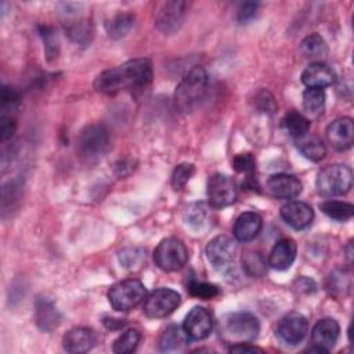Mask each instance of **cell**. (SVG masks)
<instances>
[{"instance_id": "30bf717a", "label": "cell", "mask_w": 354, "mask_h": 354, "mask_svg": "<svg viewBox=\"0 0 354 354\" xmlns=\"http://www.w3.org/2000/svg\"><path fill=\"white\" fill-rule=\"evenodd\" d=\"M235 242L227 235L214 236L206 246V257L216 270H225L234 261Z\"/></svg>"}, {"instance_id": "4fadbf2b", "label": "cell", "mask_w": 354, "mask_h": 354, "mask_svg": "<svg viewBox=\"0 0 354 354\" xmlns=\"http://www.w3.org/2000/svg\"><path fill=\"white\" fill-rule=\"evenodd\" d=\"M183 329L192 340H203L213 330V317L205 307H194L185 317Z\"/></svg>"}, {"instance_id": "ee69618b", "label": "cell", "mask_w": 354, "mask_h": 354, "mask_svg": "<svg viewBox=\"0 0 354 354\" xmlns=\"http://www.w3.org/2000/svg\"><path fill=\"white\" fill-rule=\"evenodd\" d=\"M230 353H263L261 348L252 346L250 343H238V344H232L230 347Z\"/></svg>"}, {"instance_id": "d4e9b609", "label": "cell", "mask_w": 354, "mask_h": 354, "mask_svg": "<svg viewBox=\"0 0 354 354\" xmlns=\"http://www.w3.org/2000/svg\"><path fill=\"white\" fill-rule=\"evenodd\" d=\"M353 274L350 268H336L333 270L326 281V289L330 295L336 297L346 296L351 290Z\"/></svg>"}, {"instance_id": "44dd1931", "label": "cell", "mask_w": 354, "mask_h": 354, "mask_svg": "<svg viewBox=\"0 0 354 354\" xmlns=\"http://www.w3.org/2000/svg\"><path fill=\"white\" fill-rule=\"evenodd\" d=\"M301 82L307 87L325 88L335 83V72L326 64L315 61L303 71Z\"/></svg>"}, {"instance_id": "8992f818", "label": "cell", "mask_w": 354, "mask_h": 354, "mask_svg": "<svg viewBox=\"0 0 354 354\" xmlns=\"http://www.w3.org/2000/svg\"><path fill=\"white\" fill-rule=\"evenodd\" d=\"M147 296V289L140 279L127 278L113 283L108 290V300L116 311H130Z\"/></svg>"}, {"instance_id": "5b68a950", "label": "cell", "mask_w": 354, "mask_h": 354, "mask_svg": "<svg viewBox=\"0 0 354 354\" xmlns=\"http://www.w3.org/2000/svg\"><path fill=\"white\" fill-rule=\"evenodd\" d=\"M353 185V171L347 165L335 163L325 166L317 176V189L326 196L344 195Z\"/></svg>"}, {"instance_id": "ab89813d", "label": "cell", "mask_w": 354, "mask_h": 354, "mask_svg": "<svg viewBox=\"0 0 354 354\" xmlns=\"http://www.w3.org/2000/svg\"><path fill=\"white\" fill-rule=\"evenodd\" d=\"M40 35L44 40V46H46V53L47 57H57L58 54V40H57V35L54 33V30L48 26H41Z\"/></svg>"}, {"instance_id": "7402d4cb", "label": "cell", "mask_w": 354, "mask_h": 354, "mask_svg": "<svg viewBox=\"0 0 354 354\" xmlns=\"http://www.w3.org/2000/svg\"><path fill=\"white\" fill-rule=\"evenodd\" d=\"M35 317H36L37 326L44 332H50L54 328H57L61 319V315L55 307V303L46 296H41L36 300Z\"/></svg>"}, {"instance_id": "836d02e7", "label": "cell", "mask_w": 354, "mask_h": 354, "mask_svg": "<svg viewBox=\"0 0 354 354\" xmlns=\"http://www.w3.org/2000/svg\"><path fill=\"white\" fill-rule=\"evenodd\" d=\"M119 261L127 270H137L145 261V250L141 248H126L119 253Z\"/></svg>"}, {"instance_id": "4316f807", "label": "cell", "mask_w": 354, "mask_h": 354, "mask_svg": "<svg viewBox=\"0 0 354 354\" xmlns=\"http://www.w3.org/2000/svg\"><path fill=\"white\" fill-rule=\"evenodd\" d=\"M319 209L329 217L336 221L350 220L354 214V206L342 201H325L319 205Z\"/></svg>"}, {"instance_id": "d6a6232c", "label": "cell", "mask_w": 354, "mask_h": 354, "mask_svg": "<svg viewBox=\"0 0 354 354\" xmlns=\"http://www.w3.org/2000/svg\"><path fill=\"white\" fill-rule=\"evenodd\" d=\"M325 105V91L324 88L307 87L303 93V106L307 112L318 113Z\"/></svg>"}, {"instance_id": "8fae6325", "label": "cell", "mask_w": 354, "mask_h": 354, "mask_svg": "<svg viewBox=\"0 0 354 354\" xmlns=\"http://www.w3.org/2000/svg\"><path fill=\"white\" fill-rule=\"evenodd\" d=\"M188 4L185 1H167L162 6L156 15V28L165 35H171L180 29L187 14Z\"/></svg>"}, {"instance_id": "52a82bcc", "label": "cell", "mask_w": 354, "mask_h": 354, "mask_svg": "<svg viewBox=\"0 0 354 354\" xmlns=\"http://www.w3.org/2000/svg\"><path fill=\"white\" fill-rule=\"evenodd\" d=\"M188 260V249L185 243L174 236L165 238L153 250L155 264L167 272L177 271L185 266Z\"/></svg>"}, {"instance_id": "bcb514c9", "label": "cell", "mask_w": 354, "mask_h": 354, "mask_svg": "<svg viewBox=\"0 0 354 354\" xmlns=\"http://www.w3.org/2000/svg\"><path fill=\"white\" fill-rule=\"evenodd\" d=\"M104 325L108 329H120L126 325V321L123 319H115V318H104Z\"/></svg>"}, {"instance_id": "d590c367", "label": "cell", "mask_w": 354, "mask_h": 354, "mask_svg": "<svg viewBox=\"0 0 354 354\" xmlns=\"http://www.w3.org/2000/svg\"><path fill=\"white\" fill-rule=\"evenodd\" d=\"M19 183L18 181H8L7 184L3 185V195H1V209H3V216L6 214L7 210H11L14 207V203L19 198Z\"/></svg>"}, {"instance_id": "e575fe53", "label": "cell", "mask_w": 354, "mask_h": 354, "mask_svg": "<svg viewBox=\"0 0 354 354\" xmlns=\"http://www.w3.org/2000/svg\"><path fill=\"white\" fill-rule=\"evenodd\" d=\"M188 292L194 297H199L202 300H209L216 296H218L220 290L216 285L207 283V282H201V281H191L188 283Z\"/></svg>"}, {"instance_id": "603a6c76", "label": "cell", "mask_w": 354, "mask_h": 354, "mask_svg": "<svg viewBox=\"0 0 354 354\" xmlns=\"http://www.w3.org/2000/svg\"><path fill=\"white\" fill-rule=\"evenodd\" d=\"M188 340L189 337L183 326L170 325L159 337V350L162 353H180L187 347Z\"/></svg>"}, {"instance_id": "ba28073f", "label": "cell", "mask_w": 354, "mask_h": 354, "mask_svg": "<svg viewBox=\"0 0 354 354\" xmlns=\"http://www.w3.org/2000/svg\"><path fill=\"white\" fill-rule=\"evenodd\" d=\"M181 301L180 293L169 288H160L145 296L144 313L149 318H163L171 314Z\"/></svg>"}, {"instance_id": "f6af8a7d", "label": "cell", "mask_w": 354, "mask_h": 354, "mask_svg": "<svg viewBox=\"0 0 354 354\" xmlns=\"http://www.w3.org/2000/svg\"><path fill=\"white\" fill-rule=\"evenodd\" d=\"M297 283H299V290L306 292V293H313L317 289L315 282L313 279H308V278H300L297 281Z\"/></svg>"}, {"instance_id": "74e56055", "label": "cell", "mask_w": 354, "mask_h": 354, "mask_svg": "<svg viewBox=\"0 0 354 354\" xmlns=\"http://www.w3.org/2000/svg\"><path fill=\"white\" fill-rule=\"evenodd\" d=\"M232 166H234V169H235L238 173L246 174V176L249 177V176H253V173H254L256 160H254L253 155L249 153V152L238 153V155L234 158V160H232Z\"/></svg>"}, {"instance_id": "7dc6e473", "label": "cell", "mask_w": 354, "mask_h": 354, "mask_svg": "<svg viewBox=\"0 0 354 354\" xmlns=\"http://www.w3.org/2000/svg\"><path fill=\"white\" fill-rule=\"evenodd\" d=\"M351 242H348V245H347V248H346V252H347V259H348V261L351 263V260H353V250H351Z\"/></svg>"}, {"instance_id": "2e32d148", "label": "cell", "mask_w": 354, "mask_h": 354, "mask_svg": "<svg viewBox=\"0 0 354 354\" xmlns=\"http://www.w3.org/2000/svg\"><path fill=\"white\" fill-rule=\"evenodd\" d=\"M326 138L336 151H347L354 141V124L351 118H339L326 127Z\"/></svg>"}, {"instance_id": "3957f363", "label": "cell", "mask_w": 354, "mask_h": 354, "mask_svg": "<svg viewBox=\"0 0 354 354\" xmlns=\"http://www.w3.org/2000/svg\"><path fill=\"white\" fill-rule=\"evenodd\" d=\"M260 330L259 319L246 311L228 313L218 321V333L223 342L228 344L250 343Z\"/></svg>"}, {"instance_id": "1f68e13d", "label": "cell", "mask_w": 354, "mask_h": 354, "mask_svg": "<svg viewBox=\"0 0 354 354\" xmlns=\"http://www.w3.org/2000/svg\"><path fill=\"white\" fill-rule=\"evenodd\" d=\"M141 340V335L137 329H127L113 343V353L129 354L133 353Z\"/></svg>"}, {"instance_id": "83f0119b", "label": "cell", "mask_w": 354, "mask_h": 354, "mask_svg": "<svg viewBox=\"0 0 354 354\" xmlns=\"http://www.w3.org/2000/svg\"><path fill=\"white\" fill-rule=\"evenodd\" d=\"M133 24H134V15H131L129 12H120L108 21V24H106L108 36L115 40L122 39L123 36H126L129 33Z\"/></svg>"}, {"instance_id": "277c9868", "label": "cell", "mask_w": 354, "mask_h": 354, "mask_svg": "<svg viewBox=\"0 0 354 354\" xmlns=\"http://www.w3.org/2000/svg\"><path fill=\"white\" fill-rule=\"evenodd\" d=\"M109 131L104 124H88L77 137V153L88 163L97 162L109 149Z\"/></svg>"}, {"instance_id": "5bb4252c", "label": "cell", "mask_w": 354, "mask_h": 354, "mask_svg": "<svg viewBox=\"0 0 354 354\" xmlns=\"http://www.w3.org/2000/svg\"><path fill=\"white\" fill-rule=\"evenodd\" d=\"M301 181L288 173H277L268 177L266 191L277 199H295L301 192Z\"/></svg>"}, {"instance_id": "d6986e66", "label": "cell", "mask_w": 354, "mask_h": 354, "mask_svg": "<svg viewBox=\"0 0 354 354\" xmlns=\"http://www.w3.org/2000/svg\"><path fill=\"white\" fill-rule=\"evenodd\" d=\"M296 253H297V246L295 241L289 238H283L272 246L268 256V264L278 271L288 270L293 264L296 259Z\"/></svg>"}, {"instance_id": "ac0fdd59", "label": "cell", "mask_w": 354, "mask_h": 354, "mask_svg": "<svg viewBox=\"0 0 354 354\" xmlns=\"http://www.w3.org/2000/svg\"><path fill=\"white\" fill-rule=\"evenodd\" d=\"M97 343V333L90 328H73L62 337L64 350L72 354H82L90 351Z\"/></svg>"}, {"instance_id": "b9f144b4", "label": "cell", "mask_w": 354, "mask_h": 354, "mask_svg": "<svg viewBox=\"0 0 354 354\" xmlns=\"http://www.w3.org/2000/svg\"><path fill=\"white\" fill-rule=\"evenodd\" d=\"M243 266L246 271L252 275H261L264 271V263L257 253H246V256L242 259Z\"/></svg>"}, {"instance_id": "7bdbcfd3", "label": "cell", "mask_w": 354, "mask_h": 354, "mask_svg": "<svg viewBox=\"0 0 354 354\" xmlns=\"http://www.w3.org/2000/svg\"><path fill=\"white\" fill-rule=\"evenodd\" d=\"M257 7H259L257 3H245V4H242L239 11H238V21L241 24H245V22L250 21L256 15Z\"/></svg>"}, {"instance_id": "6da1fadb", "label": "cell", "mask_w": 354, "mask_h": 354, "mask_svg": "<svg viewBox=\"0 0 354 354\" xmlns=\"http://www.w3.org/2000/svg\"><path fill=\"white\" fill-rule=\"evenodd\" d=\"M151 82V61L148 58H136L100 73L94 80V88L106 95H113L122 90L141 94L148 90Z\"/></svg>"}, {"instance_id": "ffe728a7", "label": "cell", "mask_w": 354, "mask_h": 354, "mask_svg": "<svg viewBox=\"0 0 354 354\" xmlns=\"http://www.w3.org/2000/svg\"><path fill=\"white\" fill-rule=\"evenodd\" d=\"M263 220L256 212H245L239 214L234 224V236L239 242L253 241L261 231Z\"/></svg>"}, {"instance_id": "7c38bea8", "label": "cell", "mask_w": 354, "mask_h": 354, "mask_svg": "<svg viewBox=\"0 0 354 354\" xmlns=\"http://www.w3.org/2000/svg\"><path fill=\"white\" fill-rule=\"evenodd\" d=\"M308 332V321L300 313H289L285 315L277 326V335L279 339L290 346L300 343Z\"/></svg>"}, {"instance_id": "9a60e30c", "label": "cell", "mask_w": 354, "mask_h": 354, "mask_svg": "<svg viewBox=\"0 0 354 354\" xmlns=\"http://www.w3.org/2000/svg\"><path fill=\"white\" fill-rule=\"evenodd\" d=\"M339 324L333 318H322L319 319L311 332V340L314 347L310 350L318 353H328L333 348L339 339Z\"/></svg>"}, {"instance_id": "4dcf8cb0", "label": "cell", "mask_w": 354, "mask_h": 354, "mask_svg": "<svg viewBox=\"0 0 354 354\" xmlns=\"http://www.w3.org/2000/svg\"><path fill=\"white\" fill-rule=\"evenodd\" d=\"M66 35L77 44H88L93 37V25L87 19H79L77 22H71L65 28Z\"/></svg>"}, {"instance_id": "e0dca14e", "label": "cell", "mask_w": 354, "mask_h": 354, "mask_svg": "<svg viewBox=\"0 0 354 354\" xmlns=\"http://www.w3.org/2000/svg\"><path fill=\"white\" fill-rule=\"evenodd\" d=\"M281 217L292 228L304 230L313 223L314 210L304 202L290 201L281 207Z\"/></svg>"}, {"instance_id": "8d00e7d4", "label": "cell", "mask_w": 354, "mask_h": 354, "mask_svg": "<svg viewBox=\"0 0 354 354\" xmlns=\"http://www.w3.org/2000/svg\"><path fill=\"white\" fill-rule=\"evenodd\" d=\"M194 171H195V167H194L192 163H181V165H178L174 169L173 174H171V185H173V188L176 191L181 189L188 183V180L191 178Z\"/></svg>"}, {"instance_id": "f546056e", "label": "cell", "mask_w": 354, "mask_h": 354, "mask_svg": "<svg viewBox=\"0 0 354 354\" xmlns=\"http://www.w3.org/2000/svg\"><path fill=\"white\" fill-rule=\"evenodd\" d=\"M282 126L283 129L295 138L308 133L310 129V120L303 116L301 113L296 112V111H290L288 112L283 119H282Z\"/></svg>"}, {"instance_id": "9c48e42d", "label": "cell", "mask_w": 354, "mask_h": 354, "mask_svg": "<svg viewBox=\"0 0 354 354\" xmlns=\"http://www.w3.org/2000/svg\"><path fill=\"white\" fill-rule=\"evenodd\" d=\"M235 181L223 173H214L207 180V198L213 207H225L236 201Z\"/></svg>"}, {"instance_id": "cb8c5ba5", "label": "cell", "mask_w": 354, "mask_h": 354, "mask_svg": "<svg viewBox=\"0 0 354 354\" xmlns=\"http://www.w3.org/2000/svg\"><path fill=\"white\" fill-rule=\"evenodd\" d=\"M296 147L304 158H307L313 162H318V160L324 159V156L326 155L325 144L315 134L306 133V134L297 137L296 138Z\"/></svg>"}, {"instance_id": "f35d334b", "label": "cell", "mask_w": 354, "mask_h": 354, "mask_svg": "<svg viewBox=\"0 0 354 354\" xmlns=\"http://www.w3.org/2000/svg\"><path fill=\"white\" fill-rule=\"evenodd\" d=\"M0 100H1V113H14L19 102L18 93L12 87L3 86Z\"/></svg>"}, {"instance_id": "f1b7e54d", "label": "cell", "mask_w": 354, "mask_h": 354, "mask_svg": "<svg viewBox=\"0 0 354 354\" xmlns=\"http://www.w3.org/2000/svg\"><path fill=\"white\" fill-rule=\"evenodd\" d=\"M300 53L306 58L317 59V58H322L328 53V46L319 35L313 33V35H308L307 37H304L301 40Z\"/></svg>"}, {"instance_id": "7a4b0ae2", "label": "cell", "mask_w": 354, "mask_h": 354, "mask_svg": "<svg viewBox=\"0 0 354 354\" xmlns=\"http://www.w3.org/2000/svg\"><path fill=\"white\" fill-rule=\"evenodd\" d=\"M207 90V73L203 66L189 69L174 91V106L183 113H192L202 104Z\"/></svg>"}, {"instance_id": "60d3db41", "label": "cell", "mask_w": 354, "mask_h": 354, "mask_svg": "<svg viewBox=\"0 0 354 354\" xmlns=\"http://www.w3.org/2000/svg\"><path fill=\"white\" fill-rule=\"evenodd\" d=\"M17 130V119L14 113H1L0 118V137L1 141H6L14 136Z\"/></svg>"}, {"instance_id": "484cf974", "label": "cell", "mask_w": 354, "mask_h": 354, "mask_svg": "<svg viewBox=\"0 0 354 354\" xmlns=\"http://www.w3.org/2000/svg\"><path fill=\"white\" fill-rule=\"evenodd\" d=\"M210 217H212L210 207L203 202L189 203L184 210L185 223L196 231H201L205 227H207Z\"/></svg>"}]
</instances>
